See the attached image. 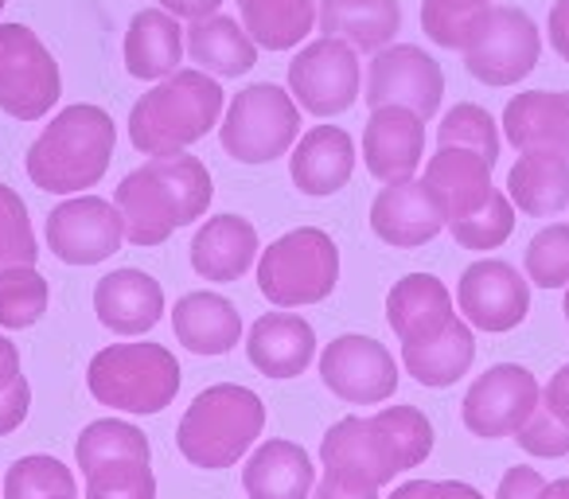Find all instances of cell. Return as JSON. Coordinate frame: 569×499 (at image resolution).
Wrapping results in <instances>:
<instances>
[{
  "mask_svg": "<svg viewBox=\"0 0 569 499\" xmlns=\"http://www.w3.org/2000/svg\"><path fill=\"white\" fill-rule=\"evenodd\" d=\"M126 242L118 207L98 196H67L48 211V250L63 266H98Z\"/></svg>",
  "mask_w": 569,
  "mask_h": 499,
  "instance_id": "15",
  "label": "cell"
},
{
  "mask_svg": "<svg viewBox=\"0 0 569 499\" xmlns=\"http://www.w3.org/2000/svg\"><path fill=\"white\" fill-rule=\"evenodd\" d=\"M266 429V402L250 387L214 382L199 390L176 426V449L196 468L219 472L230 468L253 449Z\"/></svg>",
  "mask_w": 569,
  "mask_h": 499,
  "instance_id": "5",
  "label": "cell"
},
{
  "mask_svg": "<svg viewBox=\"0 0 569 499\" xmlns=\"http://www.w3.org/2000/svg\"><path fill=\"white\" fill-rule=\"evenodd\" d=\"M320 382L348 406H379L395 398L398 363L379 340L348 332L320 351Z\"/></svg>",
  "mask_w": 569,
  "mask_h": 499,
  "instance_id": "16",
  "label": "cell"
},
{
  "mask_svg": "<svg viewBox=\"0 0 569 499\" xmlns=\"http://www.w3.org/2000/svg\"><path fill=\"white\" fill-rule=\"evenodd\" d=\"M515 222H519L515 219V203L496 188V196L476 214L449 222V234L457 238L465 250H496V246H503L507 238L515 234Z\"/></svg>",
  "mask_w": 569,
  "mask_h": 499,
  "instance_id": "42",
  "label": "cell"
},
{
  "mask_svg": "<svg viewBox=\"0 0 569 499\" xmlns=\"http://www.w3.org/2000/svg\"><path fill=\"white\" fill-rule=\"evenodd\" d=\"M59 496H79L71 468L59 457L48 452H32L20 457L4 476V499H59Z\"/></svg>",
  "mask_w": 569,
  "mask_h": 499,
  "instance_id": "39",
  "label": "cell"
},
{
  "mask_svg": "<svg viewBox=\"0 0 569 499\" xmlns=\"http://www.w3.org/2000/svg\"><path fill=\"white\" fill-rule=\"evenodd\" d=\"M421 180L441 196L449 222L468 219V214H476L496 196V188H491V164L468 149H437V157H429Z\"/></svg>",
  "mask_w": 569,
  "mask_h": 499,
  "instance_id": "31",
  "label": "cell"
},
{
  "mask_svg": "<svg viewBox=\"0 0 569 499\" xmlns=\"http://www.w3.org/2000/svg\"><path fill=\"white\" fill-rule=\"evenodd\" d=\"M437 149H468L496 168L499 164V121L476 102L452 106L441 118V126H437Z\"/></svg>",
  "mask_w": 569,
  "mask_h": 499,
  "instance_id": "38",
  "label": "cell"
},
{
  "mask_svg": "<svg viewBox=\"0 0 569 499\" xmlns=\"http://www.w3.org/2000/svg\"><path fill=\"white\" fill-rule=\"evenodd\" d=\"M242 28L258 48L289 51L317 28V0H238Z\"/></svg>",
  "mask_w": 569,
  "mask_h": 499,
  "instance_id": "34",
  "label": "cell"
},
{
  "mask_svg": "<svg viewBox=\"0 0 569 499\" xmlns=\"http://www.w3.org/2000/svg\"><path fill=\"white\" fill-rule=\"evenodd\" d=\"M246 356L266 379H301L317 359V332L297 312H266L246 332Z\"/></svg>",
  "mask_w": 569,
  "mask_h": 499,
  "instance_id": "23",
  "label": "cell"
},
{
  "mask_svg": "<svg viewBox=\"0 0 569 499\" xmlns=\"http://www.w3.org/2000/svg\"><path fill=\"white\" fill-rule=\"evenodd\" d=\"M433 421L418 406H387L371 418H340L320 441V465L351 488L379 491L433 452Z\"/></svg>",
  "mask_w": 569,
  "mask_h": 499,
  "instance_id": "1",
  "label": "cell"
},
{
  "mask_svg": "<svg viewBox=\"0 0 569 499\" xmlns=\"http://www.w3.org/2000/svg\"><path fill=\"white\" fill-rule=\"evenodd\" d=\"M113 144H118V126L110 113L102 106L74 102L43 126V133L28 149L24 172L40 191L82 196L110 172Z\"/></svg>",
  "mask_w": 569,
  "mask_h": 499,
  "instance_id": "3",
  "label": "cell"
},
{
  "mask_svg": "<svg viewBox=\"0 0 569 499\" xmlns=\"http://www.w3.org/2000/svg\"><path fill=\"white\" fill-rule=\"evenodd\" d=\"M59 499H79V496H59Z\"/></svg>",
  "mask_w": 569,
  "mask_h": 499,
  "instance_id": "53",
  "label": "cell"
},
{
  "mask_svg": "<svg viewBox=\"0 0 569 499\" xmlns=\"http://www.w3.org/2000/svg\"><path fill=\"white\" fill-rule=\"evenodd\" d=\"M491 0H421V32L445 51L465 56L468 43L480 36Z\"/></svg>",
  "mask_w": 569,
  "mask_h": 499,
  "instance_id": "36",
  "label": "cell"
},
{
  "mask_svg": "<svg viewBox=\"0 0 569 499\" xmlns=\"http://www.w3.org/2000/svg\"><path fill=\"white\" fill-rule=\"evenodd\" d=\"M340 286V246L328 230L297 227L258 255V289L277 309L320 305Z\"/></svg>",
  "mask_w": 569,
  "mask_h": 499,
  "instance_id": "7",
  "label": "cell"
},
{
  "mask_svg": "<svg viewBox=\"0 0 569 499\" xmlns=\"http://www.w3.org/2000/svg\"><path fill=\"white\" fill-rule=\"evenodd\" d=\"M421 157H426V121L402 106L371 110L363 129V164L375 180L402 183L413 180Z\"/></svg>",
  "mask_w": 569,
  "mask_h": 499,
  "instance_id": "19",
  "label": "cell"
},
{
  "mask_svg": "<svg viewBox=\"0 0 569 499\" xmlns=\"http://www.w3.org/2000/svg\"><path fill=\"white\" fill-rule=\"evenodd\" d=\"M449 227L441 196L426 180L387 183L371 203V230L395 250H418Z\"/></svg>",
  "mask_w": 569,
  "mask_h": 499,
  "instance_id": "18",
  "label": "cell"
},
{
  "mask_svg": "<svg viewBox=\"0 0 569 499\" xmlns=\"http://www.w3.org/2000/svg\"><path fill=\"white\" fill-rule=\"evenodd\" d=\"M28 410H32V387H28V379H17L0 395V437L17 433L24 426Z\"/></svg>",
  "mask_w": 569,
  "mask_h": 499,
  "instance_id": "45",
  "label": "cell"
},
{
  "mask_svg": "<svg viewBox=\"0 0 569 499\" xmlns=\"http://www.w3.org/2000/svg\"><path fill=\"white\" fill-rule=\"evenodd\" d=\"M242 488L250 499H312L317 465L297 441H261L242 468Z\"/></svg>",
  "mask_w": 569,
  "mask_h": 499,
  "instance_id": "27",
  "label": "cell"
},
{
  "mask_svg": "<svg viewBox=\"0 0 569 499\" xmlns=\"http://www.w3.org/2000/svg\"><path fill=\"white\" fill-rule=\"evenodd\" d=\"M561 309H566V325H569V289H566V305H561Z\"/></svg>",
  "mask_w": 569,
  "mask_h": 499,
  "instance_id": "51",
  "label": "cell"
},
{
  "mask_svg": "<svg viewBox=\"0 0 569 499\" xmlns=\"http://www.w3.org/2000/svg\"><path fill=\"white\" fill-rule=\"evenodd\" d=\"M214 183L199 157H149L113 188V207L133 246H160L211 211Z\"/></svg>",
  "mask_w": 569,
  "mask_h": 499,
  "instance_id": "2",
  "label": "cell"
},
{
  "mask_svg": "<svg viewBox=\"0 0 569 499\" xmlns=\"http://www.w3.org/2000/svg\"><path fill=\"white\" fill-rule=\"evenodd\" d=\"M87 390L98 406L121 413H160L180 395V363L164 343H110L87 367Z\"/></svg>",
  "mask_w": 569,
  "mask_h": 499,
  "instance_id": "6",
  "label": "cell"
},
{
  "mask_svg": "<svg viewBox=\"0 0 569 499\" xmlns=\"http://www.w3.org/2000/svg\"><path fill=\"white\" fill-rule=\"evenodd\" d=\"M160 9L164 12H172L176 20H207V17H214V12L222 9V0H160Z\"/></svg>",
  "mask_w": 569,
  "mask_h": 499,
  "instance_id": "47",
  "label": "cell"
},
{
  "mask_svg": "<svg viewBox=\"0 0 569 499\" xmlns=\"http://www.w3.org/2000/svg\"><path fill=\"white\" fill-rule=\"evenodd\" d=\"M261 255L258 230L242 214H214L203 219L188 246L191 270L211 286H230L242 281L253 270V258Z\"/></svg>",
  "mask_w": 569,
  "mask_h": 499,
  "instance_id": "21",
  "label": "cell"
},
{
  "mask_svg": "<svg viewBox=\"0 0 569 499\" xmlns=\"http://www.w3.org/2000/svg\"><path fill=\"white\" fill-rule=\"evenodd\" d=\"M126 71L141 82H160L180 71L183 63V28L172 12L141 9L126 32Z\"/></svg>",
  "mask_w": 569,
  "mask_h": 499,
  "instance_id": "28",
  "label": "cell"
},
{
  "mask_svg": "<svg viewBox=\"0 0 569 499\" xmlns=\"http://www.w3.org/2000/svg\"><path fill=\"white\" fill-rule=\"evenodd\" d=\"M301 137V106L277 82H253L230 98L222 113V152L238 164H273Z\"/></svg>",
  "mask_w": 569,
  "mask_h": 499,
  "instance_id": "9",
  "label": "cell"
},
{
  "mask_svg": "<svg viewBox=\"0 0 569 499\" xmlns=\"http://www.w3.org/2000/svg\"><path fill=\"white\" fill-rule=\"evenodd\" d=\"M527 278L538 289H569V222H550L527 242Z\"/></svg>",
  "mask_w": 569,
  "mask_h": 499,
  "instance_id": "41",
  "label": "cell"
},
{
  "mask_svg": "<svg viewBox=\"0 0 569 499\" xmlns=\"http://www.w3.org/2000/svg\"><path fill=\"white\" fill-rule=\"evenodd\" d=\"M546 36H550L553 56L569 63V0H553L550 17H546Z\"/></svg>",
  "mask_w": 569,
  "mask_h": 499,
  "instance_id": "46",
  "label": "cell"
},
{
  "mask_svg": "<svg viewBox=\"0 0 569 499\" xmlns=\"http://www.w3.org/2000/svg\"><path fill=\"white\" fill-rule=\"evenodd\" d=\"M312 499H379V491H363V488H351V483L336 480V476H320L317 491H312Z\"/></svg>",
  "mask_w": 569,
  "mask_h": 499,
  "instance_id": "48",
  "label": "cell"
},
{
  "mask_svg": "<svg viewBox=\"0 0 569 499\" xmlns=\"http://www.w3.org/2000/svg\"><path fill=\"white\" fill-rule=\"evenodd\" d=\"M63 74L48 43L28 24H0V110L17 121H40L56 110Z\"/></svg>",
  "mask_w": 569,
  "mask_h": 499,
  "instance_id": "10",
  "label": "cell"
},
{
  "mask_svg": "<svg viewBox=\"0 0 569 499\" xmlns=\"http://www.w3.org/2000/svg\"><path fill=\"white\" fill-rule=\"evenodd\" d=\"M460 317L476 332H511L530 312V281L499 258H480L457 281Z\"/></svg>",
  "mask_w": 569,
  "mask_h": 499,
  "instance_id": "17",
  "label": "cell"
},
{
  "mask_svg": "<svg viewBox=\"0 0 569 499\" xmlns=\"http://www.w3.org/2000/svg\"><path fill=\"white\" fill-rule=\"evenodd\" d=\"M320 32L351 43L356 51L390 48L402 32V9L398 0H320Z\"/></svg>",
  "mask_w": 569,
  "mask_h": 499,
  "instance_id": "30",
  "label": "cell"
},
{
  "mask_svg": "<svg viewBox=\"0 0 569 499\" xmlns=\"http://www.w3.org/2000/svg\"><path fill=\"white\" fill-rule=\"evenodd\" d=\"M387 320L402 348H418L437 336H445L460 320L452 293L433 273H410L387 293Z\"/></svg>",
  "mask_w": 569,
  "mask_h": 499,
  "instance_id": "20",
  "label": "cell"
},
{
  "mask_svg": "<svg viewBox=\"0 0 569 499\" xmlns=\"http://www.w3.org/2000/svg\"><path fill=\"white\" fill-rule=\"evenodd\" d=\"M542 402V387L522 363H496L483 375H476L460 402V421L480 441L499 437H519V429L535 418Z\"/></svg>",
  "mask_w": 569,
  "mask_h": 499,
  "instance_id": "13",
  "label": "cell"
},
{
  "mask_svg": "<svg viewBox=\"0 0 569 499\" xmlns=\"http://www.w3.org/2000/svg\"><path fill=\"white\" fill-rule=\"evenodd\" d=\"M87 476V499H157V472L144 429L121 418H98L74 441Z\"/></svg>",
  "mask_w": 569,
  "mask_h": 499,
  "instance_id": "8",
  "label": "cell"
},
{
  "mask_svg": "<svg viewBox=\"0 0 569 499\" xmlns=\"http://www.w3.org/2000/svg\"><path fill=\"white\" fill-rule=\"evenodd\" d=\"M472 359H476V336L465 317L445 336H437V340L418 343V348H402V363L410 371V379L429 390L457 387L472 371Z\"/></svg>",
  "mask_w": 569,
  "mask_h": 499,
  "instance_id": "33",
  "label": "cell"
},
{
  "mask_svg": "<svg viewBox=\"0 0 569 499\" xmlns=\"http://www.w3.org/2000/svg\"><path fill=\"white\" fill-rule=\"evenodd\" d=\"M51 289L36 266H17L0 273V328L4 332H24L48 317Z\"/></svg>",
  "mask_w": 569,
  "mask_h": 499,
  "instance_id": "37",
  "label": "cell"
},
{
  "mask_svg": "<svg viewBox=\"0 0 569 499\" xmlns=\"http://www.w3.org/2000/svg\"><path fill=\"white\" fill-rule=\"evenodd\" d=\"M542 59V32L515 4H491L480 36L468 43L465 71L483 87H515Z\"/></svg>",
  "mask_w": 569,
  "mask_h": 499,
  "instance_id": "12",
  "label": "cell"
},
{
  "mask_svg": "<svg viewBox=\"0 0 569 499\" xmlns=\"http://www.w3.org/2000/svg\"><path fill=\"white\" fill-rule=\"evenodd\" d=\"M289 94L312 118L348 113L363 98L359 51L336 36H320V40L305 43L289 63Z\"/></svg>",
  "mask_w": 569,
  "mask_h": 499,
  "instance_id": "11",
  "label": "cell"
},
{
  "mask_svg": "<svg viewBox=\"0 0 569 499\" xmlns=\"http://www.w3.org/2000/svg\"><path fill=\"white\" fill-rule=\"evenodd\" d=\"M390 499H483L465 480H410L390 491Z\"/></svg>",
  "mask_w": 569,
  "mask_h": 499,
  "instance_id": "43",
  "label": "cell"
},
{
  "mask_svg": "<svg viewBox=\"0 0 569 499\" xmlns=\"http://www.w3.org/2000/svg\"><path fill=\"white\" fill-rule=\"evenodd\" d=\"M94 312L113 336H144L164 317V289L144 270H113L98 281Z\"/></svg>",
  "mask_w": 569,
  "mask_h": 499,
  "instance_id": "24",
  "label": "cell"
},
{
  "mask_svg": "<svg viewBox=\"0 0 569 499\" xmlns=\"http://www.w3.org/2000/svg\"><path fill=\"white\" fill-rule=\"evenodd\" d=\"M36 258H40V246H36L28 203L9 183H0V273L17 266H36Z\"/></svg>",
  "mask_w": 569,
  "mask_h": 499,
  "instance_id": "40",
  "label": "cell"
},
{
  "mask_svg": "<svg viewBox=\"0 0 569 499\" xmlns=\"http://www.w3.org/2000/svg\"><path fill=\"white\" fill-rule=\"evenodd\" d=\"M507 199L515 211L550 219L569 207V160L542 157V152H522L507 172Z\"/></svg>",
  "mask_w": 569,
  "mask_h": 499,
  "instance_id": "32",
  "label": "cell"
},
{
  "mask_svg": "<svg viewBox=\"0 0 569 499\" xmlns=\"http://www.w3.org/2000/svg\"><path fill=\"white\" fill-rule=\"evenodd\" d=\"M222 118V87L203 71H176L152 82L129 110V141L144 157H176L199 144Z\"/></svg>",
  "mask_w": 569,
  "mask_h": 499,
  "instance_id": "4",
  "label": "cell"
},
{
  "mask_svg": "<svg viewBox=\"0 0 569 499\" xmlns=\"http://www.w3.org/2000/svg\"><path fill=\"white\" fill-rule=\"evenodd\" d=\"M542 499H569V476H566V480H550V483H546V496Z\"/></svg>",
  "mask_w": 569,
  "mask_h": 499,
  "instance_id": "50",
  "label": "cell"
},
{
  "mask_svg": "<svg viewBox=\"0 0 569 499\" xmlns=\"http://www.w3.org/2000/svg\"><path fill=\"white\" fill-rule=\"evenodd\" d=\"M519 449L538 460H558L569 452V363L550 375L542 387L535 418L519 429Z\"/></svg>",
  "mask_w": 569,
  "mask_h": 499,
  "instance_id": "35",
  "label": "cell"
},
{
  "mask_svg": "<svg viewBox=\"0 0 569 499\" xmlns=\"http://www.w3.org/2000/svg\"><path fill=\"white\" fill-rule=\"evenodd\" d=\"M172 332L191 356H227L242 340V312L214 289H196L176 301Z\"/></svg>",
  "mask_w": 569,
  "mask_h": 499,
  "instance_id": "26",
  "label": "cell"
},
{
  "mask_svg": "<svg viewBox=\"0 0 569 499\" xmlns=\"http://www.w3.org/2000/svg\"><path fill=\"white\" fill-rule=\"evenodd\" d=\"M183 48H188L196 71L211 74V79H242L258 63V43L246 36L238 20L222 17V12L196 20L183 32Z\"/></svg>",
  "mask_w": 569,
  "mask_h": 499,
  "instance_id": "29",
  "label": "cell"
},
{
  "mask_svg": "<svg viewBox=\"0 0 569 499\" xmlns=\"http://www.w3.org/2000/svg\"><path fill=\"white\" fill-rule=\"evenodd\" d=\"M17 379H24V375H20V351L9 336L0 332V395H4Z\"/></svg>",
  "mask_w": 569,
  "mask_h": 499,
  "instance_id": "49",
  "label": "cell"
},
{
  "mask_svg": "<svg viewBox=\"0 0 569 499\" xmlns=\"http://www.w3.org/2000/svg\"><path fill=\"white\" fill-rule=\"evenodd\" d=\"M363 98L371 110L402 106V110L418 113L421 121H429L437 110H441L445 71L429 51L413 48V43H390V48H382L371 56Z\"/></svg>",
  "mask_w": 569,
  "mask_h": 499,
  "instance_id": "14",
  "label": "cell"
},
{
  "mask_svg": "<svg viewBox=\"0 0 569 499\" xmlns=\"http://www.w3.org/2000/svg\"><path fill=\"white\" fill-rule=\"evenodd\" d=\"M503 137L515 152L569 160V90H527L503 110Z\"/></svg>",
  "mask_w": 569,
  "mask_h": 499,
  "instance_id": "22",
  "label": "cell"
},
{
  "mask_svg": "<svg viewBox=\"0 0 569 499\" xmlns=\"http://www.w3.org/2000/svg\"><path fill=\"white\" fill-rule=\"evenodd\" d=\"M546 476L538 472V468L530 465H515L503 472V480H499L496 488V499H542L546 496Z\"/></svg>",
  "mask_w": 569,
  "mask_h": 499,
  "instance_id": "44",
  "label": "cell"
},
{
  "mask_svg": "<svg viewBox=\"0 0 569 499\" xmlns=\"http://www.w3.org/2000/svg\"><path fill=\"white\" fill-rule=\"evenodd\" d=\"M4 4H9V0H0V12H4Z\"/></svg>",
  "mask_w": 569,
  "mask_h": 499,
  "instance_id": "52",
  "label": "cell"
},
{
  "mask_svg": "<svg viewBox=\"0 0 569 499\" xmlns=\"http://www.w3.org/2000/svg\"><path fill=\"white\" fill-rule=\"evenodd\" d=\"M351 172H356V141L340 126L309 129L289 157V176H293L297 191L312 199H328L348 188Z\"/></svg>",
  "mask_w": 569,
  "mask_h": 499,
  "instance_id": "25",
  "label": "cell"
}]
</instances>
